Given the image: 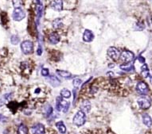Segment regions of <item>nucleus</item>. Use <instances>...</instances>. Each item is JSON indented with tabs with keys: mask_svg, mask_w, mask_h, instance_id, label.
Returning a JSON list of instances; mask_svg holds the SVG:
<instances>
[{
	"mask_svg": "<svg viewBox=\"0 0 152 134\" xmlns=\"http://www.w3.org/2000/svg\"><path fill=\"white\" fill-rule=\"evenodd\" d=\"M21 49L24 54H31L33 52V44L31 41H25L21 44Z\"/></svg>",
	"mask_w": 152,
	"mask_h": 134,
	"instance_id": "20e7f679",
	"label": "nucleus"
},
{
	"mask_svg": "<svg viewBox=\"0 0 152 134\" xmlns=\"http://www.w3.org/2000/svg\"><path fill=\"white\" fill-rule=\"evenodd\" d=\"M150 82H151V83L152 84V76L150 77Z\"/></svg>",
	"mask_w": 152,
	"mask_h": 134,
	"instance_id": "2f4dec72",
	"label": "nucleus"
},
{
	"mask_svg": "<svg viewBox=\"0 0 152 134\" xmlns=\"http://www.w3.org/2000/svg\"><path fill=\"white\" fill-rule=\"evenodd\" d=\"M52 113H53V108L51 106L47 105L45 107V114L46 117H49Z\"/></svg>",
	"mask_w": 152,
	"mask_h": 134,
	"instance_id": "5701e85b",
	"label": "nucleus"
},
{
	"mask_svg": "<svg viewBox=\"0 0 152 134\" xmlns=\"http://www.w3.org/2000/svg\"><path fill=\"white\" fill-rule=\"evenodd\" d=\"M143 122L146 126L147 127H151L152 126V119L150 117L149 114H144L143 115Z\"/></svg>",
	"mask_w": 152,
	"mask_h": 134,
	"instance_id": "4468645a",
	"label": "nucleus"
},
{
	"mask_svg": "<svg viewBox=\"0 0 152 134\" xmlns=\"http://www.w3.org/2000/svg\"><path fill=\"white\" fill-rule=\"evenodd\" d=\"M136 90L138 91L139 94L140 95H145L148 93L149 91V87L148 86L145 82L143 81H140L137 83V86H136Z\"/></svg>",
	"mask_w": 152,
	"mask_h": 134,
	"instance_id": "0eeeda50",
	"label": "nucleus"
},
{
	"mask_svg": "<svg viewBox=\"0 0 152 134\" xmlns=\"http://www.w3.org/2000/svg\"><path fill=\"white\" fill-rule=\"evenodd\" d=\"M49 39H50V41L52 44H55L58 43L59 41H60V36H59L58 33L53 32V33H50V36H49Z\"/></svg>",
	"mask_w": 152,
	"mask_h": 134,
	"instance_id": "ddd939ff",
	"label": "nucleus"
},
{
	"mask_svg": "<svg viewBox=\"0 0 152 134\" xmlns=\"http://www.w3.org/2000/svg\"><path fill=\"white\" fill-rule=\"evenodd\" d=\"M48 80H49L50 84L52 85V86H53V87L59 86L60 83H61V81L58 80L55 75H51V76H50L49 77V79H48Z\"/></svg>",
	"mask_w": 152,
	"mask_h": 134,
	"instance_id": "2eb2a0df",
	"label": "nucleus"
},
{
	"mask_svg": "<svg viewBox=\"0 0 152 134\" xmlns=\"http://www.w3.org/2000/svg\"><path fill=\"white\" fill-rule=\"evenodd\" d=\"M56 126L58 128V131L60 132L61 134H65L66 133V127L63 123V121H58L56 123Z\"/></svg>",
	"mask_w": 152,
	"mask_h": 134,
	"instance_id": "dca6fc26",
	"label": "nucleus"
},
{
	"mask_svg": "<svg viewBox=\"0 0 152 134\" xmlns=\"http://www.w3.org/2000/svg\"><path fill=\"white\" fill-rule=\"evenodd\" d=\"M141 71H142V75L144 78H147V77L150 76V73H149V69H148V67H147V64H144L141 67Z\"/></svg>",
	"mask_w": 152,
	"mask_h": 134,
	"instance_id": "6ab92c4d",
	"label": "nucleus"
},
{
	"mask_svg": "<svg viewBox=\"0 0 152 134\" xmlns=\"http://www.w3.org/2000/svg\"><path fill=\"white\" fill-rule=\"evenodd\" d=\"M57 73L58 75H59L61 77H64V78H65V79H69L70 77L72 76V75L70 72L67 71H64V70H57Z\"/></svg>",
	"mask_w": 152,
	"mask_h": 134,
	"instance_id": "a211bd4d",
	"label": "nucleus"
},
{
	"mask_svg": "<svg viewBox=\"0 0 152 134\" xmlns=\"http://www.w3.org/2000/svg\"><path fill=\"white\" fill-rule=\"evenodd\" d=\"M86 121V116L85 114L82 112L81 110H79L76 114H75L74 118H73V124L77 126H83L84 124L85 123Z\"/></svg>",
	"mask_w": 152,
	"mask_h": 134,
	"instance_id": "f03ea898",
	"label": "nucleus"
},
{
	"mask_svg": "<svg viewBox=\"0 0 152 134\" xmlns=\"http://www.w3.org/2000/svg\"><path fill=\"white\" fill-rule=\"evenodd\" d=\"M81 83H82V81H81L80 79H75L73 80V82H72V84H73L75 87H79L81 84Z\"/></svg>",
	"mask_w": 152,
	"mask_h": 134,
	"instance_id": "393cba45",
	"label": "nucleus"
},
{
	"mask_svg": "<svg viewBox=\"0 0 152 134\" xmlns=\"http://www.w3.org/2000/svg\"><path fill=\"white\" fill-rule=\"evenodd\" d=\"M39 90H40V89H37L36 91H35V93H38V92L39 93Z\"/></svg>",
	"mask_w": 152,
	"mask_h": 134,
	"instance_id": "473e14b6",
	"label": "nucleus"
},
{
	"mask_svg": "<svg viewBox=\"0 0 152 134\" xmlns=\"http://www.w3.org/2000/svg\"><path fill=\"white\" fill-rule=\"evenodd\" d=\"M42 11H43V9H42V4H40V5L38 6V9H37V12H38V18H41V17H42Z\"/></svg>",
	"mask_w": 152,
	"mask_h": 134,
	"instance_id": "a878e982",
	"label": "nucleus"
},
{
	"mask_svg": "<svg viewBox=\"0 0 152 134\" xmlns=\"http://www.w3.org/2000/svg\"><path fill=\"white\" fill-rule=\"evenodd\" d=\"M11 44H18V43L19 42V37H18V36H17V35L12 36L11 38Z\"/></svg>",
	"mask_w": 152,
	"mask_h": 134,
	"instance_id": "b1692460",
	"label": "nucleus"
},
{
	"mask_svg": "<svg viewBox=\"0 0 152 134\" xmlns=\"http://www.w3.org/2000/svg\"><path fill=\"white\" fill-rule=\"evenodd\" d=\"M32 134H44L45 126L41 123H37L31 128Z\"/></svg>",
	"mask_w": 152,
	"mask_h": 134,
	"instance_id": "1a4fd4ad",
	"label": "nucleus"
},
{
	"mask_svg": "<svg viewBox=\"0 0 152 134\" xmlns=\"http://www.w3.org/2000/svg\"><path fill=\"white\" fill-rule=\"evenodd\" d=\"M139 62H141V63H145V59H144L143 57H142V56H139Z\"/></svg>",
	"mask_w": 152,
	"mask_h": 134,
	"instance_id": "c756f323",
	"label": "nucleus"
},
{
	"mask_svg": "<svg viewBox=\"0 0 152 134\" xmlns=\"http://www.w3.org/2000/svg\"><path fill=\"white\" fill-rule=\"evenodd\" d=\"M13 19L17 22H19L21 20H22L26 17L25 11H23V9L21 7H16L13 11Z\"/></svg>",
	"mask_w": 152,
	"mask_h": 134,
	"instance_id": "39448f33",
	"label": "nucleus"
},
{
	"mask_svg": "<svg viewBox=\"0 0 152 134\" xmlns=\"http://www.w3.org/2000/svg\"><path fill=\"white\" fill-rule=\"evenodd\" d=\"M69 104L68 102L64 100L62 97L58 96L56 99V109L58 111H63L64 113H66L69 108Z\"/></svg>",
	"mask_w": 152,
	"mask_h": 134,
	"instance_id": "f257e3e1",
	"label": "nucleus"
},
{
	"mask_svg": "<svg viewBox=\"0 0 152 134\" xmlns=\"http://www.w3.org/2000/svg\"><path fill=\"white\" fill-rule=\"evenodd\" d=\"M42 47L39 46L38 49V55H42Z\"/></svg>",
	"mask_w": 152,
	"mask_h": 134,
	"instance_id": "c85d7f7f",
	"label": "nucleus"
},
{
	"mask_svg": "<svg viewBox=\"0 0 152 134\" xmlns=\"http://www.w3.org/2000/svg\"><path fill=\"white\" fill-rule=\"evenodd\" d=\"M62 25H63V22L61 18H57L53 22V26L54 29H59L62 27Z\"/></svg>",
	"mask_w": 152,
	"mask_h": 134,
	"instance_id": "aec40b11",
	"label": "nucleus"
},
{
	"mask_svg": "<svg viewBox=\"0 0 152 134\" xmlns=\"http://www.w3.org/2000/svg\"><path fill=\"white\" fill-rule=\"evenodd\" d=\"M134 57L135 56L133 54L132 52H130V51H124L120 54V59L123 62H124L125 63H131L133 60H134Z\"/></svg>",
	"mask_w": 152,
	"mask_h": 134,
	"instance_id": "423d86ee",
	"label": "nucleus"
},
{
	"mask_svg": "<svg viewBox=\"0 0 152 134\" xmlns=\"http://www.w3.org/2000/svg\"><path fill=\"white\" fill-rule=\"evenodd\" d=\"M119 68H120L121 70H124V71H131L134 69V66H133L131 63H128L121 64V65L119 66Z\"/></svg>",
	"mask_w": 152,
	"mask_h": 134,
	"instance_id": "f3484780",
	"label": "nucleus"
},
{
	"mask_svg": "<svg viewBox=\"0 0 152 134\" xmlns=\"http://www.w3.org/2000/svg\"><path fill=\"white\" fill-rule=\"evenodd\" d=\"M109 68H112V67H113V64H109Z\"/></svg>",
	"mask_w": 152,
	"mask_h": 134,
	"instance_id": "72a5a7b5",
	"label": "nucleus"
},
{
	"mask_svg": "<svg viewBox=\"0 0 152 134\" xmlns=\"http://www.w3.org/2000/svg\"><path fill=\"white\" fill-rule=\"evenodd\" d=\"M51 7L54 11H62V8H63V2L61 0H59V1H53L52 3H51Z\"/></svg>",
	"mask_w": 152,
	"mask_h": 134,
	"instance_id": "f8f14e48",
	"label": "nucleus"
},
{
	"mask_svg": "<svg viewBox=\"0 0 152 134\" xmlns=\"http://www.w3.org/2000/svg\"><path fill=\"white\" fill-rule=\"evenodd\" d=\"M136 30H144V25L143 23H137L136 26Z\"/></svg>",
	"mask_w": 152,
	"mask_h": 134,
	"instance_id": "bb28decb",
	"label": "nucleus"
},
{
	"mask_svg": "<svg viewBox=\"0 0 152 134\" xmlns=\"http://www.w3.org/2000/svg\"><path fill=\"white\" fill-rule=\"evenodd\" d=\"M3 118H4V117H3V115H2V114H0V121L3 120Z\"/></svg>",
	"mask_w": 152,
	"mask_h": 134,
	"instance_id": "7c9ffc66",
	"label": "nucleus"
},
{
	"mask_svg": "<svg viewBox=\"0 0 152 134\" xmlns=\"http://www.w3.org/2000/svg\"><path fill=\"white\" fill-rule=\"evenodd\" d=\"M93 39H94V35H93V33H92V32L91 30H85L83 34L84 41H85V42H91V41H92Z\"/></svg>",
	"mask_w": 152,
	"mask_h": 134,
	"instance_id": "9d476101",
	"label": "nucleus"
},
{
	"mask_svg": "<svg viewBox=\"0 0 152 134\" xmlns=\"http://www.w3.org/2000/svg\"><path fill=\"white\" fill-rule=\"evenodd\" d=\"M108 55L112 60H117L120 57V52L115 47H110L108 49Z\"/></svg>",
	"mask_w": 152,
	"mask_h": 134,
	"instance_id": "6e6552de",
	"label": "nucleus"
},
{
	"mask_svg": "<svg viewBox=\"0 0 152 134\" xmlns=\"http://www.w3.org/2000/svg\"><path fill=\"white\" fill-rule=\"evenodd\" d=\"M91 109V103L88 100H85L80 105V110L85 114H88Z\"/></svg>",
	"mask_w": 152,
	"mask_h": 134,
	"instance_id": "9b49d317",
	"label": "nucleus"
},
{
	"mask_svg": "<svg viewBox=\"0 0 152 134\" xmlns=\"http://www.w3.org/2000/svg\"><path fill=\"white\" fill-rule=\"evenodd\" d=\"M61 95L62 98H65V99H69L71 97V92L69 91L68 89H62L61 91Z\"/></svg>",
	"mask_w": 152,
	"mask_h": 134,
	"instance_id": "4be33fe9",
	"label": "nucleus"
},
{
	"mask_svg": "<svg viewBox=\"0 0 152 134\" xmlns=\"http://www.w3.org/2000/svg\"><path fill=\"white\" fill-rule=\"evenodd\" d=\"M139 106L140 107L143 109H149L151 106V101L149 97L147 96H142L139 99L137 100Z\"/></svg>",
	"mask_w": 152,
	"mask_h": 134,
	"instance_id": "7ed1b4c3",
	"label": "nucleus"
},
{
	"mask_svg": "<svg viewBox=\"0 0 152 134\" xmlns=\"http://www.w3.org/2000/svg\"><path fill=\"white\" fill-rule=\"evenodd\" d=\"M151 22H152V17H151Z\"/></svg>",
	"mask_w": 152,
	"mask_h": 134,
	"instance_id": "f704fd0d",
	"label": "nucleus"
},
{
	"mask_svg": "<svg viewBox=\"0 0 152 134\" xmlns=\"http://www.w3.org/2000/svg\"><path fill=\"white\" fill-rule=\"evenodd\" d=\"M28 133V129L27 127L25 125H20L18 129V134H27Z\"/></svg>",
	"mask_w": 152,
	"mask_h": 134,
	"instance_id": "412c9836",
	"label": "nucleus"
},
{
	"mask_svg": "<svg viewBox=\"0 0 152 134\" xmlns=\"http://www.w3.org/2000/svg\"><path fill=\"white\" fill-rule=\"evenodd\" d=\"M42 75L43 76L46 77L49 75V69L47 68H43L42 70Z\"/></svg>",
	"mask_w": 152,
	"mask_h": 134,
	"instance_id": "cd10ccee",
	"label": "nucleus"
}]
</instances>
